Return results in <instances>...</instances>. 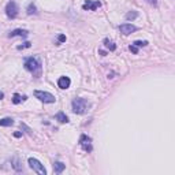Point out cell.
<instances>
[{
    "label": "cell",
    "instance_id": "cell-1",
    "mask_svg": "<svg viewBox=\"0 0 175 175\" xmlns=\"http://www.w3.org/2000/svg\"><path fill=\"white\" fill-rule=\"evenodd\" d=\"M25 68L27 71H30L33 75H36V77H40L41 75V63L40 60L37 59V58H26L25 60Z\"/></svg>",
    "mask_w": 175,
    "mask_h": 175
},
{
    "label": "cell",
    "instance_id": "cell-2",
    "mask_svg": "<svg viewBox=\"0 0 175 175\" xmlns=\"http://www.w3.org/2000/svg\"><path fill=\"white\" fill-rule=\"evenodd\" d=\"M89 107V103L82 97H77L73 100V104H71V108H73V112L74 114H78V115H82L86 112V109Z\"/></svg>",
    "mask_w": 175,
    "mask_h": 175
},
{
    "label": "cell",
    "instance_id": "cell-3",
    "mask_svg": "<svg viewBox=\"0 0 175 175\" xmlns=\"http://www.w3.org/2000/svg\"><path fill=\"white\" fill-rule=\"evenodd\" d=\"M27 163H29L30 168L33 171H36L39 175H47V170L45 167H44V164H41L40 160L34 159V157H29V160H27Z\"/></svg>",
    "mask_w": 175,
    "mask_h": 175
},
{
    "label": "cell",
    "instance_id": "cell-4",
    "mask_svg": "<svg viewBox=\"0 0 175 175\" xmlns=\"http://www.w3.org/2000/svg\"><path fill=\"white\" fill-rule=\"evenodd\" d=\"M34 96H36V99H39L40 101L43 103H47V104H52V103L56 101V99H55L53 94H51L49 92H44V90H36L34 92Z\"/></svg>",
    "mask_w": 175,
    "mask_h": 175
},
{
    "label": "cell",
    "instance_id": "cell-5",
    "mask_svg": "<svg viewBox=\"0 0 175 175\" xmlns=\"http://www.w3.org/2000/svg\"><path fill=\"white\" fill-rule=\"evenodd\" d=\"M6 14H7V16H8L10 19L16 18V15H18V6H16L15 2H8V3H7Z\"/></svg>",
    "mask_w": 175,
    "mask_h": 175
},
{
    "label": "cell",
    "instance_id": "cell-6",
    "mask_svg": "<svg viewBox=\"0 0 175 175\" xmlns=\"http://www.w3.org/2000/svg\"><path fill=\"white\" fill-rule=\"evenodd\" d=\"M80 145L82 146V149H84L85 152H92V149H93L90 137H88L86 134H82L80 137Z\"/></svg>",
    "mask_w": 175,
    "mask_h": 175
},
{
    "label": "cell",
    "instance_id": "cell-7",
    "mask_svg": "<svg viewBox=\"0 0 175 175\" xmlns=\"http://www.w3.org/2000/svg\"><path fill=\"white\" fill-rule=\"evenodd\" d=\"M100 6H101V3L99 2V0H86V2L82 4V8L88 10V11H96Z\"/></svg>",
    "mask_w": 175,
    "mask_h": 175
},
{
    "label": "cell",
    "instance_id": "cell-8",
    "mask_svg": "<svg viewBox=\"0 0 175 175\" xmlns=\"http://www.w3.org/2000/svg\"><path fill=\"white\" fill-rule=\"evenodd\" d=\"M136 30H137V27L134 25H131V23H123V25L119 26V32L122 34H125V36H129L133 32H136Z\"/></svg>",
    "mask_w": 175,
    "mask_h": 175
},
{
    "label": "cell",
    "instance_id": "cell-9",
    "mask_svg": "<svg viewBox=\"0 0 175 175\" xmlns=\"http://www.w3.org/2000/svg\"><path fill=\"white\" fill-rule=\"evenodd\" d=\"M70 84H71V81L68 77H60L59 80H58V86L60 89H67L70 86Z\"/></svg>",
    "mask_w": 175,
    "mask_h": 175
},
{
    "label": "cell",
    "instance_id": "cell-10",
    "mask_svg": "<svg viewBox=\"0 0 175 175\" xmlns=\"http://www.w3.org/2000/svg\"><path fill=\"white\" fill-rule=\"evenodd\" d=\"M27 34H29V32L25 29H15L12 30V32H10L8 37H15V36H19V37H27Z\"/></svg>",
    "mask_w": 175,
    "mask_h": 175
},
{
    "label": "cell",
    "instance_id": "cell-11",
    "mask_svg": "<svg viewBox=\"0 0 175 175\" xmlns=\"http://www.w3.org/2000/svg\"><path fill=\"white\" fill-rule=\"evenodd\" d=\"M11 164H12V168L15 170L16 173H22L23 171V167H22V164H21L18 157H14V159L11 160Z\"/></svg>",
    "mask_w": 175,
    "mask_h": 175
},
{
    "label": "cell",
    "instance_id": "cell-12",
    "mask_svg": "<svg viewBox=\"0 0 175 175\" xmlns=\"http://www.w3.org/2000/svg\"><path fill=\"white\" fill-rule=\"evenodd\" d=\"M55 119H56L58 122H60V123H68L70 121H68V116L64 114V112H58L56 115H55Z\"/></svg>",
    "mask_w": 175,
    "mask_h": 175
},
{
    "label": "cell",
    "instance_id": "cell-13",
    "mask_svg": "<svg viewBox=\"0 0 175 175\" xmlns=\"http://www.w3.org/2000/svg\"><path fill=\"white\" fill-rule=\"evenodd\" d=\"M64 168H66V164H63L62 162H55V164H53L55 174H62L64 171Z\"/></svg>",
    "mask_w": 175,
    "mask_h": 175
},
{
    "label": "cell",
    "instance_id": "cell-14",
    "mask_svg": "<svg viewBox=\"0 0 175 175\" xmlns=\"http://www.w3.org/2000/svg\"><path fill=\"white\" fill-rule=\"evenodd\" d=\"M12 125H14V119L12 118L0 119V126H3V127H8V126H12Z\"/></svg>",
    "mask_w": 175,
    "mask_h": 175
},
{
    "label": "cell",
    "instance_id": "cell-15",
    "mask_svg": "<svg viewBox=\"0 0 175 175\" xmlns=\"http://www.w3.org/2000/svg\"><path fill=\"white\" fill-rule=\"evenodd\" d=\"M104 45H105V48H108L109 51H115V49H116L115 43H114V41H111L109 39H105V40H104Z\"/></svg>",
    "mask_w": 175,
    "mask_h": 175
},
{
    "label": "cell",
    "instance_id": "cell-16",
    "mask_svg": "<svg viewBox=\"0 0 175 175\" xmlns=\"http://www.w3.org/2000/svg\"><path fill=\"white\" fill-rule=\"evenodd\" d=\"M26 96H21V94H18V93H15L12 96V103L14 104H19L21 101H23V100H26Z\"/></svg>",
    "mask_w": 175,
    "mask_h": 175
},
{
    "label": "cell",
    "instance_id": "cell-17",
    "mask_svg": "<svg viewBox=\"0 0 175 175\" xmlns=\"http://www.w3.org/2000/svg\"><path fill=\"white\" fill-rule=\"evenodd\" d=\"M137 16H138V12H137V11H129L127 14H126L125 18L127 19V21H134Z\"/></svg>",
    "mask_w": 175,
    "mask_h": 175
},
{
    "label": "cell",
    "instance_id": "cell-18",
    "mask_svg": "<svg viewBox=\"0 0 175 175\" xmlns=\"http://www.w3.org/2000/svg\"><path fill=\"white\" fill-rule=\"evenodd\" d=\"M27 14H29V15H32V14H37V7L33 4V3H30L29 6H27Z\"/></svg>",
    "mask_w": 175,
    "mask_h": 175
},
{
    "label": "cell",
    "instance_id": "cell-19",
    "mask_svg": "<svg viewBox=\"0 0 175 175\" xmlns=\"http://www.w3.org/2000/svg\"><path fill=\"white\" fill-rule=\"evenodd\" d=\"M134 44L136 47H146L148 45V41H141V40H137V41H134Z\"/></svg>",
    "mask_w": 175,
    "mask_h": 175
},
{
    "label": "cell",
    "instance_id": "cell-20",
    "mask_svg": "<svg viewBox=\"0 0 175 175\" xmlns=\"http://www.w3.org/2000/svg\"><path fill=\"white\" fill-rule=\"evenodd\" d=\"M129 49H130V51H131V52H133V53H138V47H136V45H134V44H131V45H130V47H129Z\"/></svg>",
    "mask_w": 175,
    "mask_h": 175
},
{
    "label": "cell",
    "instance_id": "cell-21",
    "mask_svg": "<svg viewBox=\"0 0 175 175\" xmlns=\"http://www.w3.org/2000/svg\"><path fill=\"white\" fill-rule=\"evenodd\" d=\"M21 129H23V130H25V131L27 133V134H30V133H32V130H30L29 127H27V126L25 125V123H21Z\"/></svg>",
    "mask_w": 175,
    "mask_h": 175
},
{
    "label": "cell",
    "instance_id": "cell-22",
    "mask_svg": "<svg viewBox=\"0 0 175 175\" xmlns=\"http://www.w3.org/2000/svg\"><path fill=\"white\" fill-rule=\"evenodd\" d=\"M23 48H30V43H25L22 45H18V49H23Z\"/></svg>",
    "mask_w": 175,
    "mask_h": 175
},
{
    "label": "cell",
    "instance_id": "cell-23",
    "mask_svg": "<svg viewBox=\"0 0 175 175\" xmlns=\"http://www.w3.org/2000/svg\"><path fill=\"white\" fill-rule=\"evenodd\" d=\"M58 41H59V43H64V41H66V36H64V34H60V36L58 37Z\"/></svg>",
    "mask_w": 175,
    "mask_h": 175
},
{
    "label": "cell",
    "instance_id": "cell-24",
    "mask_svg": "<svg viewBox=\"0 0 175 175\" xmlns=\"http://www.w3.org/2000/svg\"><path fill=\"white\" fill-rule=\"evenodd\" d=\"M148 2L150 3V4H155V6L157 4V0H148Z\"/></svg>",
    "mask_w": 175,
    "mask_h": 175
},
{
    "label": "cell",
    "instance_id": "cell-25",
    "mask_svg": "<svg viewBox=\"0 0 175 175\" xmlns=\"http://www.w3.org/2000/svg\"><path fill=\"white\" fill-rule=\"evenodd\" d=\"M14 136H15L16 138H18V137H21V136H22V133H18V131H16V133H14Z\"/></svg>",
    "mask_w": 175,
    "mask_h": 175
},
{
    "label": "cell",
    "instance_id": "cell-26",
    "mask_svg": "<svg viewBox=\"0 0 175 175\" xmlns=\"http://www.w3.org/2000/svg\"><path fill=\"white\" fill-rule=\"evenodd\" d=\"M3 97H4V93H3V92H0V100H2Z\"/></svg>",
    "mask_w": 175,
    "mask_h": 175
}]
</instances>
